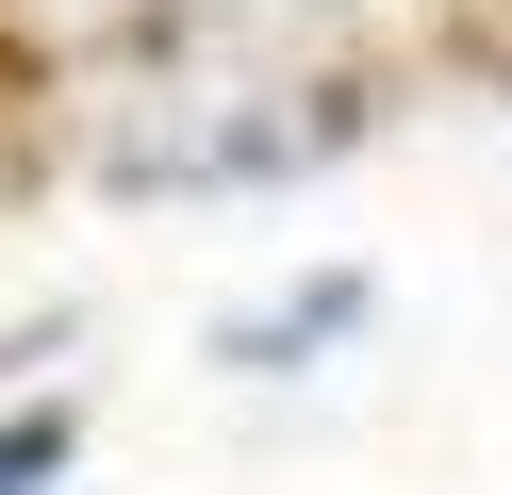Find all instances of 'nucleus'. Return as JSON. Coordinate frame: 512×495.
<instances>
[{
    "label": "nucleus",
    "mask_w": 512,
    "mask_h": 495,
    "mask_svg": "<svg viewBox=\"0 0 512 495\" xmlns=\"http://www.w3.org/2000/svg\"><path fill=\"white\" fill-rule=\"evenodd\" d=\"M67 462H83V413H67V396H17V413H0V495H50Z\"/></svg>",
    "instance_id": "obj_2"
},
{
    "label": "nucleus",
    "mask_w": 512,
    "mask_h": 495,
    "mask_svg": "<svg viewBox=\"0 0 512 495\" xmlns=\"http://www.w3.org/2000/svg\"><path fill=\"white\" fill-rule=\"evenodd\" d=\"M364 314H380V281H364V264H314V281H281L265 314H232V330H215V363H232V380H298V363H314V347H347Z\"/></svg>",
    "instance_id": "obj_1"
}]
</instances>
